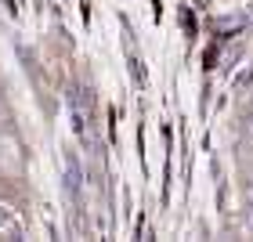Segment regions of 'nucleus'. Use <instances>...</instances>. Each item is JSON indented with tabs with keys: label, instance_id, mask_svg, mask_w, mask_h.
Here are the masks:
<instances>
[{
	"label": "nucleus",
	"instance_id": "obj_1",
	"mask_svg": "<svg viewBox=\"0 0 253 242\" xmlns=\"http://www.w3.org/2000/svg\"><path fill=\"white\" fill-rule=\"evenodd\" d=\"M26 163H29L26 141L18 137L15 126H4V130H0V177L22 181L26 177Z\"/></svg>",
	"mask_w": 253,
	"mask_h": 242
},
{
	"label": "nucleus",
	"instance_id": "obj_2",
	"mask_svg": "<svg viewBox=\"0 0 253 242\" xmlns=\"http://www.w3.org/2000/svg\"><path fill=\"white\" fill-rule=\"evenodd\" d=\"M26 221H22V210H15L11 202L0 199V239H26Z\"/></svg>",
	"mask_w": 253,
	"mask_h": 242
},
{
	"label": "nucleus",
	"instance_id": "obj_3",
	"mask_svg": "<svg viewBox=\"0 0 253 242\" xmlns=\"http://www.w3.org/2000/svg\"><path fill=\"white\" fill-rule=\"evenodd\" d=\"M4 126H15V112L7 105V94L0 90V130H4Z\"/></svg>",
	"mask_w": 253,
	"mask_h": 242
},
{
	"label": "nucleus",
	"instance_id": "obj_4",
	"mask_svg": "<svg viewBox=\"0 0 253 242\" xmlns=\"http://www.w3.org/2000/svg\"><path fill=\"white\" fill-rule=\"evenodd\" d=\"M246 120H253V90L246 94Z\"/></svg>",
	"mask_w": 253,
	"mask_h": 242
}]
</instances>
